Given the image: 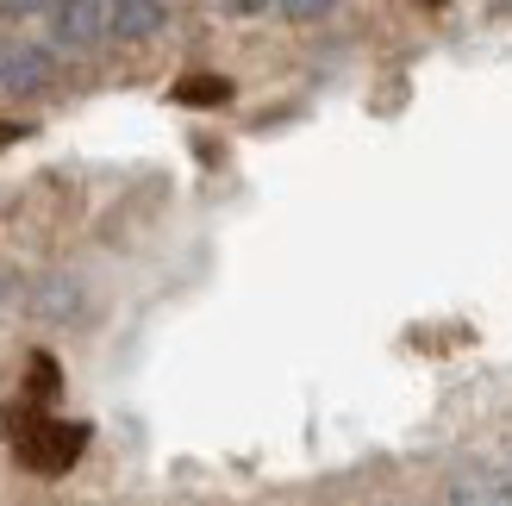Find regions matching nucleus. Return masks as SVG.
<instances>
[{
	"label": "nucleus",
	"instance_id": "obj_2",
	"mask_svg": "<svg viewBox=\"0 0 512 506\" xmlns=\"http://www.w3.org/2000/svg\"><path fill=\"white\" fill-rule=\"evenodd\" d=\"M50 50H38V44H19V38H7L0 44V94H32V88H44L50 82Z\"/></svg>",
	"mask_w": 512,
	"mask_h": 506
},
{
	"label": "nucleus",
	"instance_id": "obj_5",
	"mask_svg": "<svg viewBox=\"0 0 512 506\" xmlns=\"http://www.w3.org/2000/svg\"><path fill=\"white\" fill-rule=\"evenodd\" d=\"M169 25V7H113V38H150V32H163Z\"/></svg>",
	"mask_w": 512,
	"mask_h": 506
},
{
	"label": "nucleus",
	"instance_id": "obj_3",
	"mask_svg": "<svg viewBox=\"0 0 512 506\" xmlns=\"http://www.w3.org/2000/svg\"><path fill=\"white\" fill-rule=\"evenodd\" d=\"M444 506H512V469H469L444 488Z\"/></svg>",
	"mask_w": 512,
	"mask_h": 506
},
{
	"label": "nucleus",
	"instance_id": "obj_1",
	"mask_svg": "<svg viewBox=\"0 0 512 506\" xmlns=\"http://www.w3.org/2000/svg\"><path fill=\"white\" fill-rule=\"evenodd\" d=\"M13 438V457L32 469V475H69L88 450V425L82 419H44L38 407H19V413H0Z\"/></svg>",
	"mask_w": 512,
	"mask_h": 506
},
{
	"label": "nucleus",
	"instance_id": "obj_4",
	"mask_svg": "<svg viewBox=\"0 0 512 506\" xmlns=\"http://www.w3.org/2000/svg\"><path fill=\"white\" fill-rule=\"evenodd\" d=\"M50 25H57L63 44H94V38H113V7H100V0H82V7H50Z\"/></svg>",
	"mask_w": 512,
	"mask_h": 506
},
{
	"label": "nucleus",
	"instance_id": "obj_7",
	"mask_svg": "<svg viewBox=\"0 0 512 506\" xmlns=\"http://www.w3.org/2000/svg\"><path fill=\"white\" fill-rule=\"evenodd\" d=\"M25 375H32V382H25V388H32L38 400H50V394L63 388V382H57V357H44V350L32 357V369H25Z\"/></svg>",
	"mask_w": 512,
	"mask_h": 506
},
{
	"label": "nucleus",
	"instance_id": "obj_6",
	"mask_svg": "<svg viewBox=\"0 0 512 506\" xmlns=\"http://www.w3.org/2000/svg\"><path fill=\"white\" fill-rule=\"evenodd\" d=\"M175 100L182 107H219V100H232V82L225 75H188V82H175Z\"/></svg>",
	"mask_w": 512,
	"mask_h": 506
}]
</instances>
